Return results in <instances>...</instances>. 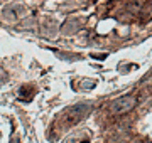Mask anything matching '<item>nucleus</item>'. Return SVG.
<instances>
[{
  "mask_svg": "<svg viewBox=\"0 0 152 143\" xmlns=\"http://www.w3.org/2000/svg\"><path fill=\"white\" fill-rule=\"evenodd\" d=\"M81 84H83V88H85V89H91V88H93V86H95L96 83H95V81L91 79V81H83Z\"/></svg>",
  "mask_w": 152,
  "mask_h": 143,
  "instance_id": "nucleus-5",
  "label": "nucleus"
},
{
  "mask_svg": "<svg viewBox=\"0 0 152 143\" xmlns=\"http://www.w3.org/2000/svg\"><path fill=\"white\" fill-rule=\"evenodd\" d=\"M137 105V99L134 96H122V98L115 99V103L112 105V111H113L115 115H125V113H129V111L134 110V106Z\"/></svg>",
  "mask_w": 152,
  "mask_h": 143,
  "instance_id": "nucleus-2",
  "label": "nucleus"
},
{
  "mask_svg": "<svg viewBox=\"0 0 152 143\" xmlns=\"http://www.w3.org/2000/svg\"><path fill=\"white\" fill-rule=\"evenodd\" d=\"M34 94H36V88L34 86H24V88H20V91H19V96H20L22 101H31V98H32Z\"/></svg>",
  "mask_w": 152,
  "mask_h": 143,
  "instance_id": "nucleus-4",
  "label": "nucleus"
},
{
  "mask_svg": "<svg viewBox=\"0 0 152 143\" xmlns=\"http://www.w3.org/2000/svg\"><path fill=\"white\" fill-rule=\"evenodd\" d=\"M91 111V105L90 103H81V105H76L73 106V108H69V110L64 113V121L68 126H71V125H76L78 121L85 120L88 116V113Z\"/></svg>",
  "mask_w": 152,
  "mask_h": 143,
  "instance_id": "nucleus-1",
  "label": "nucleus"
},
{
  "mask_svg": "<svg viewBox=\"0 0 152 143\" xmlns=\"http://www.w3.org/2000/svg\"><path fill=\"white\" fill-rule=\"evenodd\" d=\"M80 29H81V22H80V20H76V19H69V20H66L64 25L61 27V32L66 34V35H69V34L78 32Z\"/></svg>",
  "mask_w": 152,
  "mask_h": 143,
  "instance_id": "nucleus-3",
  "label": "nucleus"
}]
</instances>
